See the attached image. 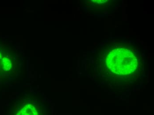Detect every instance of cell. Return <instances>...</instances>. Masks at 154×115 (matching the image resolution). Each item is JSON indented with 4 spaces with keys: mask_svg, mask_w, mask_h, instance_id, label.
<instances>
[{
    "mask_svg": "<svg viewBox=\"0 0 154 115\" xmlns=\"http://www.w3.org/2000/svg\"><path fill=\"white\" fill-rule=\"evenodd\" d=\"M16 115H38V113L34 105L28 104L22 107Z\"/></svg>",
    "mask_w": 154,
    "mask_h": 115,
    "instance_id": "cell-1",
    "label": "cell"
}]
</instances>
